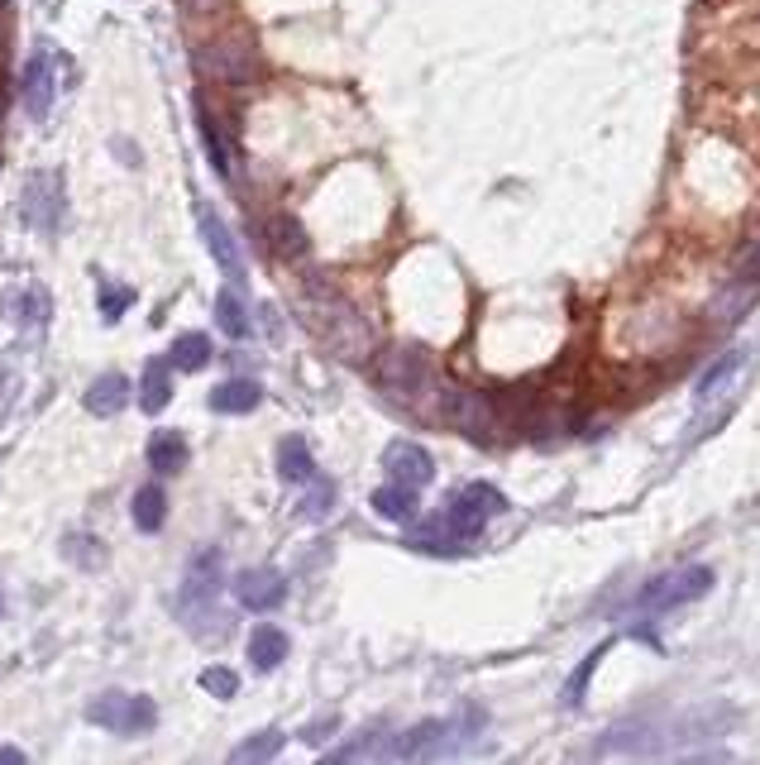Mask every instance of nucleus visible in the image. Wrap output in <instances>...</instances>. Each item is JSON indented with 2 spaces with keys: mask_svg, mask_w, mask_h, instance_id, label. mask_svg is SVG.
I'll use <instances>...</instances> for the list:
<instances>
[{
  "mask_svg": "<svg viewBox=\"0 0 760 765\" xmlns=\"http://www.w3.org/2000/svg\"><path fill=\"white\" fill-rule=\"evenodd\" d=\"M440 421L483 445V441H493L497 402L488 398V392L469 388V382H450V388H440Z\"/></svg>",
  "mask_w": 760,
  "mask_h": 765,
  "instance_id": "nucleus-3",
  "label": "nucleus"
},
{
  "mask_svg": "<svg viewBox=\"0 0 760 765\" xmlns=\"http://www.w3.org/2000/svg\"><path fill=\"white\" fill-rule=\"evenodd\" d=\"M373 512L388 522H412L416 517V488H402V483H383L373 493Z\"/></svg>",
  "mask_w": 760,
  "mask_h": 765,
  "instance_id": "nucleus-26",
  "label": "nucleus"
},
{
  "mask_svg": "<svg viewBox=\"0 0 760 765\" xmlns=\"http://www.w3.org/2000/svg\"><path fill=\"white\" fill-rule=\"evenodd\" d=\"M0 115H5V87H0Z\"/></svg>",
  "mask_w": 760,
  "mask_h": 765,
  "instance_id": "nucleus-43",
  "label": "nucleus"
},
{
  "mask_svg": "<svg viewBox=\"0 0 760 765\" xmlns=\"http://www.w3.org/2000/svg\"><path fill=\"white\" fill-rule=\"evenodd\" d=\"M168 402H173V364H168V359H149V368H143V382H139V407L149 416H159Z\"/></svg>",
  "mask_w": 760,
  "mask_h": 765,
  "instance_id": "nucleus-21",
  "label": "nucleus"
},
{
  "mask_svg": "<svg viewBox=\"0 0 760 765\" xmlns=\"http://www.w3.org/2000/svg\"><path fill=\"white\" fill-rule=\"evenodd\" d=\"M201 689L216 694V698H234V694H240V675L226 670V665H206L201 670Z\"/></svg>",
  "mask_w": 760,
  "mask_h": 765,
  "instance_id": "nucleus-34",
  "label": "nucleus"
},
{
  "mask_svg": "<svg viewBox=\"0 0 760 765\" xmlns=\"http://www.w3.org/2000/svg\"><path fill=\"white\" fill-rule=\"evenodd\" d=\"M331 507H335V483L311 473V488H307V498H301V517L321 522V517H331Z\"/></svg>",
  "mask_w": 760,
  "mask_h": 765,
  "instance_id": "nucleus-30",
  "label": "nucleus"
},
{
  "mask_svg": "<svg viewBox=\"0 0 760 765\" xmlns=\"http://www.w3.org/2000/svg\"><path fill=\"white\" fill-rule=\"evenodd\" d=\"M62 550H68V560L87 564V570H96V564H101V546L91 536H68V546H62Z\"/></svg>",
  "mask_w": 760,
  "mask_h": 765,
  "instance_id": "nucleus-37",
  "label": "nucleus"
},
{
  "mask_svg": "<svg viewBox=\"0 0 760 765\" xmlns=\"http://www.w3.org/2000/svg\"><path fill=\"white\" fill-rule=\"evenodd\" d=\"M20 91H24V111H30L34 121H44V115L54 111V96H58V53H54L48 38H38L34 58L24 62Z\"/></svg>",
  "mask_w": 760,
  "mask_h": 765,
  "instance_id": "nucleus-8",
  "label": "nucleus"
},
{
  "mask_svg": "<svg viewBox=\"0 0 760 765\" xmlns=\"http://www.w3.org/2000/svg\"><path fill=\"white\" fill-rule=\"evenodd\" d=\"M503 507H507V498L497 493L493 483H469V488H460V493L450 498V512H445V517H450L454 532L469 540V536H479L483 526H488V517H497Z\"/></svg>",
  "mask_w": 760,
  "mask_h": 765,
  "instance_id": "nucleus-9",
  "label": "nucleus"
},
{
  "mask_svg": "<svg viewBox=\"0 0 760 765\" xmlns=\"http://www.w3.org/2000/svg\"><path fill=\"white\" fill-rule=\"evenodd\" d=\"M608 651H612V646H594V651L584 655V665L574 670V675H569V684H565V694H560V698H565V708H579V704H584V694H588V680H594V670L602 665V655H608Z\"/></svg>",
  "mask_w": 760,
  "mask_h": 765,
  "instance_id": "nucleus-29",
  "label": "nucleus"
},
{
  "mask_svg": "<svg viewBox=\"0 0 760 765\" xmlns=\"http://www.w3.org/2000/svg\"><path fill=\"white\" fill-rule=\"evenodd\" d=\"M258 402H264V388L254 378H230L211 392V412H226V416H249Z\"/></svg>",
  "mask_w": 760,
  "mask_h": 765,
  "instance_id": "nucleus-20",
  "label": "nucleus"
},
{
  "mask_svg": "<svg viewBox=\"0 0 760 765\" xmlns=\"http://www.w3.org/2000/svg\"><path fill=\"white\" fill-rule=\"evenodd\" d=\"M129 301H135V287H101V316L106 321H120Z\"/></svg>",
  "mask_w": 760,
  "mask_h": 765,
  "instance_id": "nucleus-36",
  "label": "nucleus"
},
{
  "mask_svg": "<svg viewBox=\"0 0 760 765\" xmlns=\"http://www.w3.org/2000/svg\"><path fill=\"white\" fill-rule=\"evenodd\" d=\"M220 589V550H201L192 564H187V584H182V603L187 608H206Z\"/></svg>",
  "mask_w": 760,
  "mask_h": 765,
  "instance_id": "nucleus-16",
  "label": "nucleus"
},
{
  "mask_svg": "<svg viewBox=\"0 0 760 765\" xmlns=\"http://www.w3.org/2000/svg\"><path fill=\"white\" fill-rule=\"evenodd\" d=\"M301 316H307V326L325 340V350H331L335 359H345V364H369L373 359L369 321H364V316L354 311L331 283H321V278L301 283Z\"/></svg>",
  "mask_w": 760,
  "mask_h": 765,
  "instance_id": "nucleus-1",
  "label": "nucleus"
},
{
  "mask_svg": "<svg viewBox=\"0 0 760 765\" xmlns=\"http://www.w3.org/2000/svg\"><path fill=\"white\" fill-rule=\"evenodd\" d=\"M187 5H192V10H216L220 0H187Z\"/></svg>",
  "mask_w": 760,
  "mask_h": 765,
  "instance_id": "nucleus-42",
  "label": "nucleus"
},
{
  "mask_svg": "<svg viewBox=\"0 0 760 765\" xmlns=\"http://www.w3.org/2000/svg\"><path fill=\"white\" fill-rule=\"evenodd\" d=\"M135 526L139 532H159L163 526V517H168V498H163V488L159 483H143L139 493H135Z\"/></svg>",
  "mask_w": 760,
  "mask_h": 765,
  "instance_id": "nucleus-27",
  "label": "nucleus"
},
{
  "mask_svg": "<svg viewBox=\"0 0 760 765\" xmlns=\"http://www.w3.org/2000/svg\"><path fill=\"white\" fill-rule=\"evenodd\" d=\"M129 407V378L125 374H101L87 388V412L91 416H120Z\"/></svg>",
  "mask_w": 760,
  "mask_h": 765,
  "instance_id": "nucleus-19",
  "label": "nucleus"
},
{
  "mask_svg": "<svg viewBox=\"0 0 760 765\" xmlns=\"http://www.w3.org/2000/svg\"><path fill=\"white\" fill-rule=\"evenodd\" d=\"M378 382L392 398H416L430 382V354L422 345H388L378 350Z\"/></svg>",
  "mask_w": 760,
  "mask_h": 765,
  "instance_id": "nucleus-7",
  "label": "nucleus"
},
{
  "mask_svg": "<svg viewBox=\"0 0 760 765\" xmlns=\"http://www.w3.org/2000/svg\"><path fill=\"white\" fill-rule=\"evenodd\" d=\"M737 273H741V278H756V283H760V235H756V240L741 249V259H737Z\"/></svg>",
  "mask_w": 760,
  "mask_h": 765,
  "instance_id": "nucleus-39",
  "label": "nucleus"
},
{
  "mask_svg": "<svg viewBox=\"0 0 760 765\" xmlns=\"http://www.w3.org/2000/svg\"><path fill=\"white\" fill-rule=\"evenodd\" d=\"M741 364H746V350H737V354H727V359L717 364V368H707V374H703V382H699V398H713V392L723 388V382H727L732 374H737Z\"/></svg>",
  "mask_w": 760,
  "mask_h": 765,
  "instance_id": "nucleus-35",
  "label": "nucleus"
},
{
  "mask_svg": "<svg viewBox=\"0 0 760 765\" xmlns=\"http://www.w3.org/2000/svg\"><path fill=\"white\" fill-rule=\"evenodd\" d=\"M0 761H10V765H20V761H24V751H15V746H0Z\"/></svg>",
  "mask_w": 760,
  "mask_h": 765,
  "instance_id": "nucleus-41",
  "label": "nucleus"
},
{
  "mask_svg": "<svg viewBox=\"0 0 760 765\" xmlns=\"http://www.w3.org/2000/svg\"><path fill=\"white\" fill-rule=\"evenodd\" d=\"M331 732H335V718H321V722H311V728L301 732V737H307V742H325Z\"/></svg>",
  "mask_w": 760,
  "mask_h": 765,
  "instance_id": "nucleus-40",
  "label": "nucleus"
},
{
  "mask_svg": "<svg viewBox=\"0 0 760 765\" xmlns=\"http://www.w3.org/2000/svg\"><path fill=\"white\" fill-rule=\"evenodd\" d=\"M0 613H5V603H0Z\"/></svg>",
  "mask_w": 760,
  "mask_h": 765,
  "instance_id": "nucleus-44",
  "label": "nucleus"
},
{
  "mask_svg": "<svg viewBox=\"0 0 760 765\" xmlns=\"http://www.w3.org/2000/svg\"><path fill=\"white\" fill-rule=\"evenodd\" d=\"M87 722H96V728H106V732H120V737H139L159 722V704L143 694L111 689V694H96L87 704Z\"/></svg>",
  "mask_w": 760,
  "mask_h": 765,
  "instance_id": "nucleus-4",
  "label": "nucleus"
},
{
  "mask_svg": "<svg viewBox=\"0 0 760 765\" xmlns=\"http://www.w3.org/2000/svg\"><path fill=\"white\" fill-rule=\"evenodd\" d=\"M412 540H416V546H430V550H450V546H445V540H464L460 532H454V522L450 517H436V522H426V526H416V532H412Z\"/></svg>",
  "mask_w": 760,
  "mask_h": 765,
  "instance_id": "nucleus-32",
  "label": "nucleus"
},
{
  "mask_svg": "<svg viewBox=\"0 0 760 765\" xmlns=\"http://www.w3.org/2000/svg\"><path fill=\"white\" fill-rule=\"evenodd\" d=\"M196 129H201V139H206V153H211V168L220 178H230L234 173V163H230V149H226V139H220V129H216V115H211V105H206V96H196Z\"/></svg>",
  "mask_w": 760,
  "mask_h": 765,
  "instance_id": "nucleus-23",
  "label": "nucleus"
},
{
  "mask_svg": "<svg viewBox=\"0 0 760 765\" xmlns=\"http://www.w3.org/2000/svg\"><path fill=\"white\" fill-rule=\"evenodd\" d=\"M287 651H292V641H287L283 627L264 623V627L249 631V665L254 670H278L287 661Z\"/></svg>",
  "mask_w": 760,
  "mask_h": 765,
  "instance_id": "nucleus-18",
  "label": "nucleus"
},
{
  "mask_svg": "<svg viewBox=\"0 0 760 765\" xmlns=\"http://www.w3.org/2000/svg\"><path fill=\"white\" fill-rule=\"evenodd\" d=\"M756 301H760V283L756 278H741V273H732V283L713 297V307H707V321H713V326H737L741 316L756 307Z\"/></svg>",
  "mask_w": 760,
  "mask_h": 765,
  "instance_id": "nucleus-15",
  "label": "nucleus"
},
{
  "mask_svg": "<svg viewBox=\"0 0 760 765\" xmlns=\"http://www.w3.org/2000/svg\"><path fill=\"white\" fill-rule=\"evenodd\" d=\"M196 226H201V240H206V249H211V259L226 269V278L240 287L244 283V254H240V244H234L230 226L206 202H196Z\"/></svg>",
  "mask_w": 760,
  "mask_h": 765,
  "instance_id": "nucleus-11",
  "label": "nucleus"
},
{
  "mask_svg": "<svg viewBox=\"0 0 760 765\" xmlns=\"http://www.w3.org/2000/svg\"><path fill=\"white\" fill-rule=\"evenodd\" d=\"M62 210H68V202H62V178L58 173H30V182H24V220H30L34 230L54 235L62 226Z\"/></svg>",
  "mask_w": 760,
  "mask_h": 765,
  "instance_id": "nucleus-10",
  "label": "nucleus"
},
{
  "mask_svg": "<svg viewBox=\"0 0 760 765\" xmlns=\"http://www.w3.org/2000/svg\"><path fill=\"white\" fill-rule=\"evenodd\" d=\"M234 598H240L249 613H273L287 598V579L278 570H268V564L264 570H244L234 579Z\"/></svg>",
  "mask_w": 760,
  "mask_h": 765,
  "instance_id": "nucleus-13",
  "label": "nucleus"
},
{
  "mask_svg": "<svg viewBox=\"0 0 760 765\" xmlns=\"http://www.w3.org/2000/svg\"><path fill=\"white\" fill-rule=\"evenodd\" d=\"M264 240H268V249L283 263H301V259H307V249H311V235H307V226H301L297 216H273Z\"/></svg>",
  "mask_w": 760,
  "mask_h": 765,
  "instance_id": "nucleus-17",
  "label": "nucleus"
},
{
  "mask_svg": "<svg viewBox=\"0 0 760 765\" xmlns=\"http://www.w3.org/2000/svg\"><path fill=\"white\" fill-rule=\"evenodd\" d=\"M278 473H283L287 483H311L316 465H311V445L301 441V435H283V445H278Z\"/></svg>",
  "mask_w": 760,
  "mask_h": 765,
  "instance_id": "nucleus-22",
  "label": "nucleus"
},
{
  "mask_svg": "<svg viewBox=\"0 0 760 765\" xmlns=\"http://www.w3.org/2000/svg\"><path fill=\"white\" fill-rule=\"evenodd\" d=\"M196 68H201L206 82L249 87L264 77V58H258V44L249 34H220L196 48Z\"/></svg>",
  "mask_w": 760,
  "mask_h": 765,
  "instance_id": "nucleus-2",
  "label": "nucleus"
},
{
  "mask_svg": "<svg viewBox=\"0 0 760 765\" xmlns=\"http://www.w3.org/2000/svg\"><path fill=\"white\" fill-rule=\"evenodd\" d=\"M383 465H388V483H402V488H426L430 479H436L430 455L422 450V445H412V441H392L388 455H383Z\"/></svg>",
  "mask_w": 760,
  "mask_h": 765,
  "instance_id": "nucleus-12",
  "label": "nucleus"
},
{
  "mask_svg": "<svg viewBox=\"0 0 760 765\" xmlns=\"http://www.w3.org/2000/svg\"><path fill=\"white\" fill-rule=\"evenodd\" d=\"M216 321H220V331H226L230 340H244L249 335V311H244V301L234 287H220V297H216Z\"/></svg>",
  "mask_w": 760,
  "mask_h": 765,
  "instance_id": "nucleus-28",
  "label": "nucleus"
},
{
  "mask_svg": "<svg viewBox=\"0 0 760 765\" xmlns=\"http://www.w3.org/2000/svg\"><path fill=\"white\" fill-rule=\"evenodd\" d=\"M278 751H283V732L268 728V732H258V737H249V742L234 746V761H273Z\"/></svg>",
  "mask_w": 760,
  "mask_h": 765,
  "instance_id": "nucleus-31",
  "label": "nucleus"
},
{
  "mask_svg": "<svg viewBox=\"0 0 760 765\" xmlns=\"http://www.w3.org/2000/svg\"><path fill=\"white\" fill-rule=\"evenodd\" d=\"M168 364L177 368V374H196V368L211 364V335L192 331V335H177L173 340V354H168Z\"/></svg>",
  "mask_w": 760,
  "mask_h": 765,
  "instance_id": "nucleus-25",
  "label": "nucleus"
},
{
  "mask_svg": "<svg viewBox=\"0 0 760 765\" xmlns=\"http://www.w3.org/2000/svg\"><path fill=\"white\" fill-rule=\"evenodd\" d=\"M665 737H670V722L665 713H632L622 722H612L608 732L598 737V756H655L665 751Z\"/></svg>",
  "mask_w": 760,
  "mask_h": 765,
  "instance_id": "nucleus-5",
  "label": "nucleus"
},
{
  "mask_svg": "<svg viewBox=\"0 0 760 765\" xmlns=\"http://www.w3.org/2000/svg\"><path fill=\"white\" fill-rule=\"evenodd\" d=\"M741 713L732 704H699V708H689L684 722H670V737H684V742H699V737H723L732 722H737Z\"/></svg>",
  "mask_w": 760,
  "mask_h": 765,
  "instance_id": "nucleus-14",
  "label": "nucleus"
},
{
  "mask_svg": "<svg viewBox=\"0 0 760 765\" xmlns=\"http://www.w3.org/2000/svg\"><path fill=\"white\" fill-rule=\"evenodd\" d=\"M149 465L159 473H177L182 465H187V435H182V431H159L149 441Z\"/></svg>",
  "mask_w": 760,
  "mask_h": 765,
  "instance_id": "nucleus-24",
  "label": "nucleus"
},
{
  "mask_svg": "<svg viewBox=\"0 0 760 765\" xmlns=\"http://www.w3.org/2000/svg\"><path fill=\"white\" fill-rule=\"evenodd\" d=\"M24 316L38 321V326L48 321V293H44V287H30V293H24Z\"/></svg>",
  "mask_w": 760,
  "mask_h": 765,
  "instance_id": "nucleus-38",
  "label": "nucleus"
},
{
  "mask_svg": "<svg viewBox=\"0 0 760 765\" xmlns=\"http://www.w3.org/2000/svg\"><path fill=\"white\" fill-rule=\"evenodd\" d=\"M707 589H713V570H707V564H684V570H675V574L650 579V584L641 589L636 608L641 613H670V608H684V603L703 598Z\"/></svg>",
  "mask_w": 760,
  "mask_h": 765,
  "instance_id": "nucleus-6",
  "label": "nucleus"
},
{
  "mask_svg": "<svg viewBox=\"0 0 760 765\" xmlns=\"http://www.w3.org/2000/svg\"><path fill=\"white\" fill-rule=\"evenodd\" d=\"M378 737H383V728H364L359 737H354V742L335 746V751H331V761H364V756H378V751H383V746H373Z\"/></svg>",
  "mask_w": 760,
  "mask_h": 765,
  "instance_id": "nucleus-33",
  "label": "nucleus"
}]
</instances>
